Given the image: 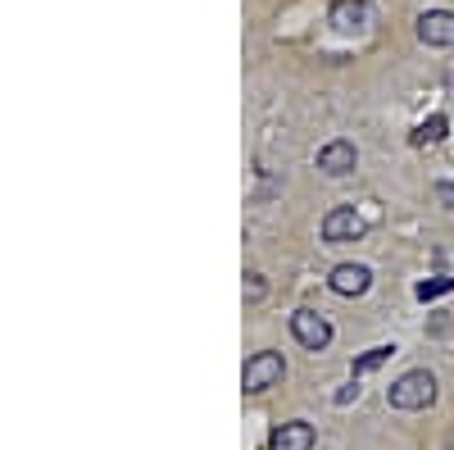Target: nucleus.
<instances>
[{
  "instance_id": "2",
  "label": "nucleus",
  "mask_w": 454,
  "mask_h": 450,
  "mask_svg": "<svg viewBox=\"0 0 454 450\" xmlns=\"http://www.w3.org/2000/svg\"><path fill=\"white\" fill-rule=\"evenodd\" d=\"M364 214L355 209V205H336V209H327V218H323V241L327 246H346V241H359L364 237Z\"/></svg>"
},
{
  "instance_id": "6",
  "label": "nucleus",
  "mask_w": 454,
  "mask_h": 450,
  "mask_svg": "<svg viewBox=\"0 0 454 450\" xmlns=\"http://www.w3.org/2000/svg\"><path fill=\"white\" fill-rule=\"evenodd\" d=\"M419 42L423 46H454V14L450 10H427L423 19H419Z\"/></svg>"
},
{
  "instance_id": "12",
  "label": "nucleus",
  "mask_w": 454,
  "mask_h": 450,
  "mask_svg": "<svg viewBox=\"0 0 454 450\" xmlns=\"http://www.w3.org/2000/svg\"><path fill=\"white\" fill-rule=\"evenodd\" d=\"M445 291H454V278H432V282L413 287V296H419V300H436V296H445Z\"/></svg>"
},
{
  "instance_id": "1",
  "label": "nucleus",
  "mask_w": 454,
  "mask_h": 450,
  "mask_svg": "<svg viewBox=\"0 0 454 450\" xmlns=\"http://www.w3.org/2000/svg\"><path fill=\"white\" fill-rule=\"evenodd\" d=\"M387 400H391V409H427L436 400V378L427 368H409L404 378L391 383Z\"/></svg>"
},
{
  "instance_id": "13",
  "label": "nucleus",
  "mask_w": 454,
  "mask_h": 450,
  "mask_svg": "<svg viewBox=\"0 0 454 450\" xmlns=\"http://www.w3.org/2000/svg\"><path fill=\"white\" fill-rule=\"evenodd\" d=\"M436 201L454 209V182H436Z\"/></svg>"
},
{
  "instance_id": "4",
  "label": "nucleus",
  "mask_w": 454,
  "mask_h": 450,
  "mask_svg": "<svg viewBox=\"0 0 454 450\" xmlns=\"http://www.w3.org/2000/svg\"><path fill=\"white\" fill-rule=\"evenodd\" d=\"M291 336L305 351H327L332 346V323L323 314H314V310H295L291 314Z\"/></svg>"
},
{
  "instance_id": "5",
  "label": "nucleus",
  "mask_w": 454,
  "mask_h": 450,
  "mask_svg": "<svg viewBox=\"0 0 454 450\" xmlns=\"http://www.w3.org/2000/svg\"><path fill=\"white\" fill-rule=\"evenodd\" d=\"M327 23H332L336 32H364V28L372 23V10H368V0H332Z\"/></svg>"
},
{
  "instance_id": "10",
  "label": "nucleus",
  "mask_w": 454,
  "mask_h": 450,
  "mask_svg": "<svg viewBox=\"0 0 454 450\" xmlns=\"http://www.w3.org/2000/svg\"><path fill=\"white\" fill-rule=\"evenodd\" d=\"M445 132H450V119H445V114H432V119L419 123L413 141H419V146H432V141H445Z\"/></svg>"
},
{
  "instance_id": "3",
  "label": "nucleus",
  "mask_w": 454,
  "mask_h": 450,
  "mask_svg": "<svg viewBox=\"0 0 454 450\" xmlns=\"http://www.w3.org/2000/svg\"><path fill=\"white\" fill-rule=\"evenodd\" d=\"M282 378H286V364H282L278 351H259V355H250V359H246V373H241L246 391H269V387H278Z\"/></svg>"
},
{
  "instance_id": "7",
  "label": "nucleus",
  "mask_w": 454,
  "mask_h": 450,
  "mask_svg": "<svg viewBox=\"0 0 454 450\" xmlns=\"http://www.w3.org/2000/svg\"><path fill=\"white\" fill-rule=\"evenodd\" d=\"M314 441H318L314 423H305V419H291V423L273 428V437H269V450H314Z\"/></svg>"
},
{
  "instance_id": "11",
  "label": "nucleus",
  "mask_w": 454,
  "mask_h": 450,
  "mask_svg": "<svg viewBox=\"0 0 454 450\" xmlns=\"http://www.w3.org/2000/svg\"><path fill=\"white\" fill-rule=\"evenodd\" d=\"M391 355H395V346H372L368 355H359V359H355V378H364V373H372V368H382Z\"/></svg>"
},
{
  "instance_id": "8",
  "label": "nucleus",
  "mask_w": 454,
  "mask_h": 450,
  "mask_svg": "<svg viewBox=\"0 0 454 450\" xmlns=\"http://www.w3.org/2000/svg\"><path fill=\"white\" fill-rule=\"evenodd\" d=\"M355 160H359V155H355V146H350V141H340V137L327 141V146L318 150V169H323L327 178H346V173H355Z\"/></svg>"
},
{
  "instance_id": "9",
  "label": "nucleus",
  "mask_w": 454,
  "mask_h": 450,
  "mask_svg": "<svg viewBox=\"0 0 454 450\" xmlns=\"http://www.w3.org/2000/svg\"><path fill=\"white\" fill-rule=\"evenodd\" d=\"M327 287H332L336 296H364V291L372 287V273H368L364 264H336L332 278H327Z\"/></svg>"
}]
</instances>
